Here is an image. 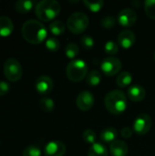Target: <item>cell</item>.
Masks as SVG:
<instances>
[{
    "label": "cell",
    "mask_w": 155,
    "mask_h": 156,
    "mask_svg": "<svg viewBox=\"0 0 155 156\" xmlns=\"http://www.w3.org/2000/svg\"><path fill=\"white\" fill-rule=\"evenodd\" d=\"M82 138L86 143L90 144L91 145L96 143V133L93 130L88 129V130L84 131V133L82 134Z\"/></svg>",
    "instance_id": "f546056e"
},
{
    "label": "cell",
    "mask_w": 155,
    "mask_h": 156,
    "mask_svg": "<svg viewBox=\"0 0 155 156\" xmlns=\"http://www.w3.org/2000/svg\"><path fill=\"white\" fill-rule=\"evenodd\" d=\"M104 50L109 55H115L119 51V45L114 41H108L104 45Z\"/></svg>",
    "instance_id": "83f0119b"
},
{
    "label": "cell",
    "mask_w": 155,
    "mask_h": 156,
    "mask_svg": "<svg viewBox=\"0 0 155 156\" xmlns=\"http://www.w3.org/2000/svg\"><path fill=\"white\" fill-rule=\"evenodd\" d=\"M80 43H81V46L85 49H90L94 46V39H93V37L91 36L85 35V36H82L81 37Z\"/></svg>",
    "instance_id": "1f68e13d"
},
{
    "label": "cell",
    "mask_w": 155,
    "mask_h": 156,
    "mask_svg": "<svg viewBox=\"0 0 155 156\" xmlns=\"http://www.w3.org/2000/svg\"><path fill=\"white\" fill-rule=\"evenodd\" d=\"M39 107L45 112H51L55 108V103L52 99L45 97L39 101Z\"/></svg>",
    "instance_id": "cb8c5ba5"
},
{
    "label": "cell",
    "mask_w": 155,
    "mask_h": 156,
    "mask_svg": "<svg viewBox=\"0 0 155 156\" xmlns=\"http://www.w3.org/2000/svg\"><path fill=\"white\" fill-rule=\"evenodd\" d=\"M144 10L147 16L155 19V0H146L144 2Z\"/></svg>",
    "instance_id": "4316f807"
},
{
    "label": "cell",
    "mask_w": 155,
    "mask_h": 156,
    "mask_svg": "<svg viewBox=\"0 0 155 156\" xmlns=\"http://www.w3.org/2000/svg\"><path fill=\"white\" fill-rule=\"evenodd\" d=\"M154 60H155V53H154Z\"/></svg>",
    "instance_id": "e575fe53"
},
{
    "label": "cell",
    "mask_w": 155,
    "mask_h": 156,
    "mask_svg": "<svg viewBox=\"0 0 155 156\" xmlns=\"http://www.w3.org/2000/svg\"><path fill=\"white\" fill-rule=\"evenodd\" d=\"M66 146L60 141L49 142L44 149L45 156H63L66 153Z\"/></svg>",
    "instance_id": "8fae6325"
},
{
    "label": "cell",
    "mask_w": 155,
    "mask_h": 156,
    "mask_svg": "<svg viewBox=\"0 0 155 156\" xmlns=\"http://www.w3.org/2000/svg\"><path fill=\"white\" fill-rule=\"evenodd\" d=\"M132 75L129 71H123L119 73L116 83L120 88H129L132 82Z\"/></svg>",
    "instance_id": "ac0fdd59"
},
{
    "label": "cell",
    "mask_w": 155,
    "mask_h": 156,
    "mask_svg": "<svg viewBox=\"0 0 155 156\" xmlns=\"http://www.w3.org/2000/svg\"><path fill=\"white\" fill-rule=\"evenodd\" d=\"M49 30L54 36H59L62 35L66 30L65 24L60 20H56L50 23L49 25Z\"/></svg>",
    "instance_id": "44dd1931"
},
{
    "label": "cell",
    "mask_w": 155,
    "mask_h": 156,
    "mask_svg": "<svg viewBox=\"0 0 155 156\" xmlns=\"http://www.w3.org/2000/svg\"><path fill=\"white\" fill-rule=\"evenodd\" d=\"M34 5V2L31 0H18L15 4V8L16 12L20 14H25L29 12Z\"/></svg>",
    "instance_id": "ffe728a7"
},
{
    "label": "cell",
    "mask_w": 155,
    "mask_h": 156,
    "mask_svg": "<svg viewBox=\"0 0 155 156\" xmlns=\"http://www.w3.org/2000/svg\"><path fill=\"white\" fill-rule=\"evenodd\" d=\"M100 25L106 29H111L116 25V19L112 16H106L101 19Z\"/></svg>",
    "instance_id": "f1b7e54d"
},
{
    "label": "cell",
    "mask_w": 155,
    "mask_h": 156,
    "mask_svg": "<svg viewBox=\"0 0 155 156\" xmlns=\"http://www.w3.org/2000/svg\"><path fill=\"white\" fill-rule=\"evenodd\" d=\"M23 156H41V151L36 145H29L24 150Z\"/></svg>",
    "instance_id": "4dcf8cb0"
},
{
    "label": "cell",
    "mask_w": 155,
    "mask_h": 156,
    "mask_svg": "<svg viewBox=\"0 0 155 156\" xmlns=\"http://www.w3.org/2000/svg\"><path fill=\"white\" fill-rule=\"evenodd\" d=\"M132 133H133V130L131 129L130 127H125L121 131V135L124 139H130L132 137Z\"/></svg>",
    "instance_id": "d6a6232c"
},
{
    "label": "cell",
    "mask_w": 155,
    "mask_h": 156,
    "mask_svg": "<svg viewBox=\"0 0 155 156\" xmlns=\"http://www.w3.org/2000/svg\"><path fill=\"white\" fill-rule=\"evenodd\" d=\"M14 29V25L12 20L5 16H0V36L1 37H8Z\"/></svg>",
    "instance_id": "2e32d148"
},
{
    "label": "cell",
    "mask_w": 155,
    "mask_h": 156,
    "mask_svg": "<svg viewBox=\"0 0 155 156\" xmlns=\"http://www.w3.org/2000/svg\"><path fill=\"white\" fill-rule=\"evenodd\" d=\"M10 90V86L5 81H0V96L5 95Z\"/></svg>",
    "instance_id": "836d02e7"
},
{
    "label": "cell",
    "mask_w": 155,
    "mask_h": 156,
    "mask_svg": "<svg viewBox=\"0 0 155 156\" xmlns=\"http://www.w3.org/2000/svg\"><path fill=\"white\" fill-rule=\"evenodd\" d=\"M94 102H95V99H94L93 94L88 90L81 91L78 95L77 100H76V104L78 108L83 112L90 111L93 107Z\"/></svg>",
    "instance_id": "9c48e42d"
},
{
    "label": "cell",
    "mask_w": 155,
    "mask_h": 156,
    "mask_svg": "<svg viewBox=\"0 0 155 156\" xmlns=\"http://www.w3.org/2000/svg\"><path fill=\"white\" fill-rule=\"evenodd\" d=\"M137 21V14L132 8H124L118 15V22L125 27L133 26Z\"/></svg>",
    "instance_id": "30bf717a"
},
{
    "label": "cell",
    "mask_w": 155,
    "mask_h": 156,
    "mask_svg": "<svg viewBox=\"0 0 155 156\" xmlns=\"http://www.w3.org/2000/svg\"><path fill=\"white\" fill-rule=\"evenodd\" d=\"M48 35L46 27L35 19L27 20L22 26V36L30 44H40Z\"/></svg>",
    "instance_id": "6da1fadb"
},
{
    "label": "cell",
    "mask_w": 155,
    "mask_h": 156,
    "mask_svg": "<svg viewBox=\"0 0 155 156\" xmlns=\"http://www.w3.org/2000/svg\"><path fill=\"white\" fill-rule=\"evenodd\" d=\"M60 4L55 0H42L36 5L35 13L37 16L44 22L54 19L60 13Z\"/></svg>",
    "instance_id": "3957f363"
},
{
    "label": "cell",
    "mask_w": 155,
    "mask_h": 156,
    "mask_svg": "<svg viewBox=\"0 0 155 156\" xmlns=\"http://www.w3.org/2000/svg\"><path fill=\"white\" fill-rule=\"evenodd\" d=\"M88 73V66L82 59L71 60L66 69L68 79L73 82H79L84 80Z\"/></svg>",
    "instance_id": "277c9868"
},
{
    "label": "cell",
    "mask_w": 155,
    "mask_h": 156,
    "mask_svg": "<svg viewBox=\"0 0 155 156\" xmlns=\"http://www.w3.org/2000/svg\"><path fill=\"white\" fill-rule=\"evenodd\" d=\"M108 150L107 148L100 144V143H95L92 144L88 152V156H108Z\"/></svg>",
    "instance_id": "d6986e66"
},
{
    "label": "cell",
    "mask_w": 155,
    "mask_h": 156,
    "mask_svg": "<svg viewBox=\"0 0 155 156\" xmlns=\"http://www.w3.org/2000/svg\"><path fill=\"white\" fill-rule=\"evenodd\" d=\"M128 145L122 140H116L111 144L110 151L112 156H126L128 154Z\"/></svg>",
    "instance_id": "9a60e30c"
},
{
    "label": "cell",
    "mask_w": 155,
    "mask_h": 156,
    "mask_svg": "<svg viewBox=\"0 0 155 156\" xmlns=\"http://www.w3.org/2000/svg\"><path fill=\"white\" fill-rule=\"evenodd\" d=\"M122 68V62L115 57H108L104 58L100 64L101 71L106 76H114L118 74Z\"/></svg>",
    "instance_id": "ba28073f"
},
{
    "label": "cell",
    "mask_w": 155,
    "mask_h": 156,
    "mask_svg": "<svg viewBox=\"0 0 155 156\" xmlns=\"http://www.w3.org/2000/svg\"><path fill=\"white\" fill-rule=\"evenodd\" d=\"M46 48L48 50H49L50 52H56L60 48V42L58 38L54 37H48L47 40H46Z\"/></svg>",
    "instance_id": "484cf974"
},
{
    "label": "cell",
    "mask_w": 155,
    "mask_h": 156,
    "mask_svg": "<svg viewBox=\"0 0 155 156\" xmlns=\"http://www.w3.org/2000/svg\"><path fill=\"white\" fill-rule=\"evenodd\" d=\"M89 23V17L85 13L75 12L69 16L67 21V27L70 32L74 34H80L87 29Z\"/></svg>",
    "instance_id": "5b68a950"
},
{
    "label": "cell",
    "mask_w": 155,
    "mask_h": 156,
    "mask_svg": "<svg viewBox=\"0 0 155 156\" xmlns=\"http://www.w3.org/2000/svg\"><path fill=\"white\" fill-rule=\"evenodd\" d=\"M152 124H153V121L150 115L143 113L138 115L134 120L132 130L134 133H136L139 135H144L150 132L152 128Z\"/></svg>",
    "instance_id": "52a82bcc"
},
{
    "label": "cell",
    "mask_w": 155,
    "mask_h": 156,
    "mask_svg": "<svg viewBox=\"0 0 155 156\" xmlns=\"http://www.w3.org/2000/svg\"><path fill=\"white\" fill-rule=\"evenodd\" d=\"M118 131L113 127H109L101 131L100 133V140L104 143L111 144L117 140Z\"/></svg>",
    "instance_id": "e0dca14e"
},
{
    "label": "cell",
    "mask_w": 155,
    "mask_h": 156,
    "mask_svg": "<svg viewBox=\"0 0 155 156\" xmlns=\"http://www.w3.org/2000/svg\"><path fill=\"white\" fill-rule=\"evenodd\" d=\"M84 5L88 9H90L91 12H99L104 5V2L102 0H84Z\"/></svg>",
    "instance_id": "603a6c76"
},
{
    "label": "cell",
    "mask_w": 155,
    "mask_h": 156,
    "mask_svg": "<svg viewBox=\"0 0 155 156\" xmlns=\"http://www.w3.org/2000/svg\"><path fill=\"white\" fill-rule=\"evenodd\" d=\"M135 43V34L132 30H123L118 36V45L123 48H130Z\"/></svg>",
    "instance_id": "4fadbf2b"
},
{
    "label": "cell",
    "mask_w": 155,
    "mask_h": 156,
    "mask_svg": "<svg viewBox=\"0 0 155 156\" xmlns=\"http://www.w3.org/2000/svg\"><path fill=\"white\" fill-rule=\"evenodd\" d=\"M104 103L109 112L114 115H119L127 108V98L123 91L114 90L105 96Z\"/></svg>",
    "instance_id": "7a4b0ae2"
},
{
    "label": "cell",
    "mask_w": 155,
    "mask_h": 156,
    "mask_svg": "<svg viewBox=\"0 0 155 156\" xmlns=\"http://www.w3.org/2000/svg\"><path fill=\"white\" fill-rule=\"evenodd\" d=\"M127 96L131 101L134 102H139L144 100L146 96V91L143 86L132 85L127 90Z\"/></svg>",
    "instance_id": "5bb4252c"
},
{
    "label": "cell",
    "mask_w": 155,
    "mask_h": 156,
    "mask_svg": "<svg viewBox=\"0 0 155 156\" xmlns=\"http://www.w3.org/2000/svg\"><path fill=\"white\" fill-rule=\"evenodd\" d=\"M4 74L12 82L19 80L23 74L21 64L16 58H7L4 64Z\"/></svg>",
    "instance_id": "8992f818"
},
{
    "label": "cell",
    "mask_w": 155,
    "mask_h": 156,
    "mask_svg": "<svg viewBox=\"0 0 155 156\" xmlns=\"http://www.w3.org/2000/svg\"><path fill=\"white\" fill-rule=\"evenodd\" d=\"M79 52V48L76 43H69L66 46L65 54L69 58L74 59L78 56Z\"/></svg>",
    "instance_id": "d4e9b609"
},
{
    "label": "cell",
    "mask_w": 155,
    "mask_h": 156,
    "mask_svg": "<svg viewBox=\"0 0 155 156\" xmlns=\"http://www.w3.org/2000/svg\"><path fill=\"white\" fill-rule=\"evenodd\" d=\"M53 80L48 76H40L35 83L37 91L41 95L48 94L53 90Z\"/></svg>",
    "instance_id": "7c38bea8"
},
{
    "label": "cell",
    "mask_w": 155,
    "mask_h": 156,
    "mask_svg": "<svg viewBox=\"0 0 155 156\" xmlns=\"http://www.w3.org/2000/svg\"><path fill=\"white\" fill-rule=\"evenodd\" d=\"M101 80V74L99 70L93 69L87 75V83L91 86H98Z\"/></svg>",
    "instance_id": "7402d4cb"
}]
</instances>
